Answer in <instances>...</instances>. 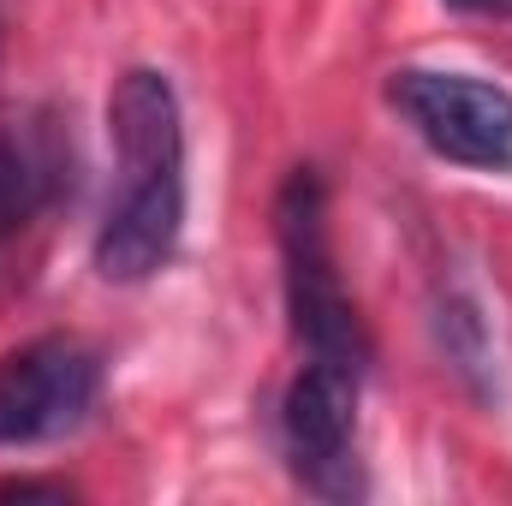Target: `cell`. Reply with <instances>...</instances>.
Wrapping results in <instances>:
<instances>
[{"mask_svg":"<svg viewBox=\"0 0 512 506\" xmlns=\"http://www.w3.org/2000/svg\"><path fill=\"white\" fill-rule=\"evenodd\" d=\"M0 495H66V483H36V477H12V483H0Z\"/></svg>","mask_w":512,"mask_h":506,"instance_id":"cell-7","label":"cell"},{"mask_svg":"<svg viewBox=\"0 0 512 506\" xmlns=\"http://www.w3.org/2000/svg\"><path fill=\"white\" fill-rule=\"evenodd\" d=\"M358 393H364V370L322 364V358H304V370L286 387L280 441H286V459L310 495L352 501L364 489V477H358Z\"/></svg>","mask_w":512,"mask_h":506,"instance_id":"cell-4","label":"cell"},{"mask_svg":"<svg viewBox=\"0 0 512 506\" xmlns=\"http://www.w3.org/2000/svg\"><path fill=\"white\" fill-rule=\"evenodd\" d=\"M102 399V358L84 340L48 334L0 358V447H36L78 429Z\"/></svg>","mask_w":512,"mask_h":506,"instance_id":"cell-5","label":"cell"},{"mask_svg":"<svg viewBox=\"0 0 512 506\" xmlns=\"http://www.w3.org/2000/svg\"><path fill=\"white\" fill-rule=\"evenodd\" d=\"M0 36H6V24H0Z\"/></svg>","mask_w":512,"mask_h":506,"instance_id":"cell-9","label":"cell"},{"mask_svg":"<svg viewBox=\"0 0 512 506\" xmlns=\"http://www.w3.org/2000/svg\"><path fill=\"white\" fill-rule=\"evenodd\" d=\"M274 233H280V268H286V310L304 358L370 370V334L340 280V256L328 233V185L316 179V167H298L286 179L274 203Z\"/></svg>","mask_w":512,"mask_h":506,"instance_id":"cell-2","label":"cell"},{"mask_svg":"<svg viewBox=\"0 0 512 506\" xmlns=\"http://www.w3.org/2000/svg\"><path fill=\"white\" fill-rule=\"evenodd\" d=\"M399 120L417 131L441 161L512 173V90L477 72H441V66H405L387 84Z\"/></svg>","mask_w":512,"mask_h":506,"instance_id":"cell-3","label":"cell"},{"mask_svg":"<svg viewBox=\"0 0 512 506\" xmlns=\"http://www.w3.org/2000/svg\"><path fill=\"white\" fill-rule=\"evenodd\" d=\"M114 137V197L96 233L102 280L137 286L161 274L185 227V114L155 66H131L108 96Z\"/></svg>","mask_w":512,"mask_h":506,"instance_id":"cell-1","label":"cell"},{"mask_svg":"<svg viewBox=\"0 0 512 506\" xmlns=\"http://www.w3.org/2000/svg\"><path fill=\"white\" fill-rule=\"evenodd\" d=\"M453 6H471V12H501V6H512V0H453Z\"/></svg>","mask_w":512,"mask_h":506,"instance_id":"cell-8","label":"cell"},{"mask_svg":"<svg viewBox=\"0 0 512 506\" xmlns=\"http://www.w3.org/2000/svg\"><path fill=\"white\" fill-rule=\"evenodd\" d=\"M72 191V143L54 108H0V251Z\"/></svg>","mask_w":512,"mask_h":506,"instance_id":"cell-6","label":"cell"}]
</instances>
